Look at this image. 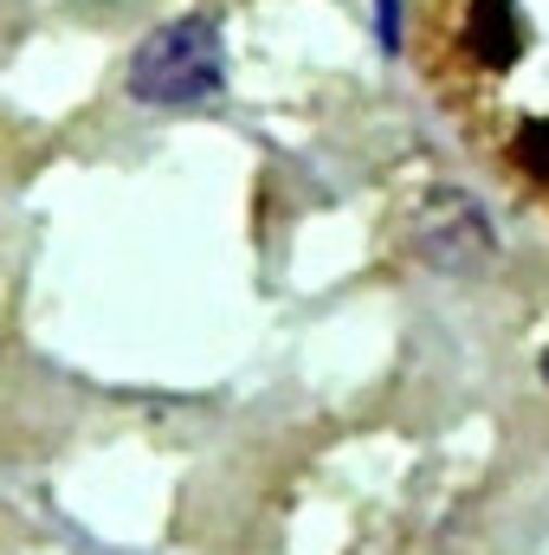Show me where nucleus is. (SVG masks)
I'll return each instance as SVG.
<instances>
[{
	"mask_svg": "<svg viewBox=\"0 0 549 555\" xmlns=\"http://www.w3.org/2000/svg\"><path fill=\"white\" fill-rule=\"evenodd\" d=\"M124 85H130L137 104H155V111L207 104V98L227 85V39H220V20H207V13L162 20L137 52H130Z\"/></svg>",
	"mask_w": 549,
	"mask_h": 555,
	"instance_id": "obj_1",
	"label": "nucleus"
},
{
	"mask_svg": "<svg viewBox=\"0 0 549 555\" xmlns=\"http://www.w3.org/2000/svg\"><path fill=\"white\" fill-rule=\"evenodd\" d=\"M408 253L439 278H478L498 259V227L478 194L465 188H426L408 214Z\"/></svg>",
	"mask_w": 549,
	"mask_h": 555,
	"instance_id": "obj_2",
	"label": "nucleus"
},
{
	"mask_svg": "<svg viewBox=\"0 0 549 555\" xmlns=\"http://www.w3.org/2000/svg\"><path fill=\"white\" fill-rule=\"evenodd\" d=\"M531 46V26H524V7L518 0H472L465 7V52L485 65V72H511Z\"/></svg>",
	"mask_w": 549,
	"mask_h": 555,
	"instance_id": "obj_3",
	"label": "nucleus"
},
{
	"mask_svg": "<svg viewBox=\"0 0 549 555\" xmlns=\"http://www.w3.org/2000/svg\"><path fill=\"white\" fill-rule=\"evenodd\" d=\"M511 155H518V168H524L531 181L549 188V117H531V124L518 130V142H511Z\"/></svg>",
	"mask_w": 549,
	"mask_h": 555,
	"instance_id": "obj_4",
	"label": "nucleus"
},
{
	"mask_svg": "<svg viewBox=\"0 0 549 555\" xmlns=\"http://www.w3.org/2000/svg\"><path fill=\"white\" fill-rule=\"evenodd\" d=\"M544 382H549V349H544Z\"/></svg>",
	"mask_w": 549,
	"mask_h": 555,
	"instance_id": "obj_5",
	"label": "nucleus"
}]
</instances>
